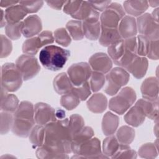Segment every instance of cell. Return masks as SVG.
Returning <instances> with one entry per match:
<instances>
[{
	"label": "cell",
	"mask_w": 159,
	"mask_h": 159,
	"mask_svg": "<svg viewBox=\"0 0 159 159\" xmlns=\"http://www.w3.org/2000/svg\"><path fill=\"white\" fill-rule=\"evenodd\" d=\"M72 135L68 128V119H57L45 125V137L42 145L60 155L71 153Z\"/></svg>",
	"instance_id": "6da1fadb"
},
{
	"label": "cell",
	"mask_w": 159,
	"mask_h": 159,
	"mask_svg": "<svg viewBox=\"0 0 159 159\" xmlns=\"http://www.w3.org/2000/svg\"><path fill=\"white\" fill-rule=\"evenodd\" d=\"M70 56V52L56 45H48L41 50L39 60L45 68L58 71L63 68Z\"/></svg>",
	"instance_id": "7a4b0ae2"
},
{
	"label": "cell",
	"mask_w": 159,
	"mask_h": 159,
	"mask_svg": "<svg viewBox=\"0 0 159 159\" xmlns=\"http://www.w3.org/2000/svg\"><path fill=\"white\" fill-rule=\"evenodd\" d=\"M136 93L131 87H125L109 102V108L112 111L122 115L124 114L136 100Z\"/></svg>",
	"instance_id": "3957f363"
},
{
	"label": "cell",
	"mask_w": 159,
	"mask_h": 159,
	"mask_svg": "<svg viewBox=\"0 0 159 159\" xmlns=\"http://www.w3.org/2000/svg\"><path fill=\"white\" fill-rule=\"evenodd\" d=\"M22 76L12 63H4L1 67V86L8 92H14L22 84Z\"/></svg>",
	"instance_id": "277c9868"
},
{
	"label": "cell",
	"mask_w": 159,
	"mask_h": 159,
	"mask_svg": "<svg viewBox=\"0 0 159 159\" xmlns=\"http://www.w3.org/2000/svg\"><path fill=\"white\" fill-rule=\"evenodd\" d=\"M130 75L124 68L122 67L112 68L106 76L105 93L109 96L116 94L122 86L127 84Z\"/></svg>",
	"instance_id": "5b68a950"
},
{
	"label": "cell",
	"mask_w": 159,
	"mask_h": 159,
	"mask_svg": "<svg viewBox=\"0 0 159 159\" xmlns=\"http://www.w3.org/2000/svg\"><path fill=\"white\" fill-rule=\"evenodd\" d=\"M125 16L122 6L117 2H111L100 16L101 27L117 29L120 20Z\"/></svg>",
	"instance_id": "8992f818"
},
{
	"label": "cell",
	"mask_w": 159,
	"mask_h": 159,
	"mask_svg": "<svg viewBox=\"0 0 159 159\" xmlns=\"http://www.w3.org/2000/svg\"><path fill=\"white\" fill-rule=\"evenodd\" d=\"M16 65L24 81L34 78L40 70V66L38 60L33 55L26 54L20 55L16 60Z\"/></svg>",
	"instance_id": "52a82bcc"
},
{
	"label": "cell",
	"mask_w": 159,
	"mask_h": 159,
	"mask_svg": "<svg viewBox=\"0 0 159 159\" xmlns=\"http://www.w3.org/2000/svg\"><path fill=\"white\" fill-rule=\"evenodd\" d=\"M137 31L150 40H158L159 26L152 15L149 13H145L138 17L137 20Z\"/></svg>",
	"instance_id": "ba28073f"
},
{
	"label": "cell",
	"mask_w": 159,
	"mask_h": 159,
	"mask_svg": "<svg viewBox=\"0 0 159 159\" xmlns=\"http://www.w3.org/2000/svg\"><path fill=\"white\" fill-rule=\"evenodd\" d=\"M68 76L74 86H79L88 81L92 74L90 65L86 62L71 65L67 71Z\"/></svg>",
	"instance_id": "9c48e42d"
},
{
	"label": "cell",
	"mask_w": 159,
	"mask_h": 159,
	"mask_svg": "<svg viewBox=\"0 0 159 159\" xmlns=\"http://www.w3.org/2000/svg\"><path fill=\"white\" fill-rule=\"evenodd\" d=\"M72 158H108L102 155L101 148L100 140L96 137H92L83 143L76 154Z\"/></svg>",
	"instance_id": "30bf717a"
},
{
	"label": "cell",
	"mask_w": 159,
	"mask_h": 159,
	"mask_svg": "<svg viewBox=\"0 0 159 159\" xmlns=\"http://www.w3.org/2000/svg\"><path fill=\"white\" fill-rule=\"evenodd\" d=\"M34 119L38 125L44 126L57 119L56 111L48 104L38 102L34 106Z\"/></svg>",
	"instance_id": "8fae6325"
},
{
	"label": "cell",
	"mask_w": 159,
	"mask_h": 159,
	"mask_svg": "<svg viewBox=\"0 0 159 159\" xmlns=\"http://www.w3.org/2000/svg\"><path fill=\"white\" fill-rule=\"evenodd\" d=\"M89 65L94 71L107 73L111 70L112 62L111 58L104 53L99 52L93 55L89 59Z\"/></svg>",
	"instance_id": "7c38bea8"
},
{
	"label": "cell",
	"mask_w": 159,
	"mask_h": 159,
	"mask_svg": "<svg viewBox=\"0 0 159 159\" xmlns=\"http://www.w3.org/2000/svg\"><path fill=\"white\" fill-rule=\"evenodd\" d=\"M42 29V21L37 15L29 16L22 21V34L26 38H31L39 34Z\"/></svg>",
	"instance_id": "4fadbf2b"
},
{
	"label": "cell",
	"mask_w": 159,
	"mask_h": 159,
	"mask_svg": "<svg viewBox=\"0 0 159 159\" xmlns=\"http://www.w3.org/2000/svg\"><path fill=\"white\" fill-rule=\"evenodd\" d=\"M117 29L122 39L135 37L137 34L135 19L130 16H125L120 20Z\"/></svg>",
	"instance_id": "5bb4252c"
},
{
	"label": "cell",
	"mask_w": 159,
	"mask_h": 159,
	"mask_svg": "<svg viewBox=\"0 0 159 159\" xmlns=\"http://www.w3.org/2000/svg\"><path fill=\"white\" fill-rule=\"evenodd\" d=\"M71 17L88 22H96L99 21V13L91 6L88 1H82L78 11Z\"/></svg>",
	"instance_id": "9a60e30c"
},
{
	"label": "cell",
	"mask_w": 159,
	"mask_h": 159,
	"mask_svg": "<svg viewBox=\"0 0 159 159\" xmlns=\"http://www.w3.org/2000/svg\"><path fill=\"white\" fill-rule=\"evenodd\" d=\"M35 119L14 117L11 130L13 134L20 137H27L35 124Z\"/></svg>",
	"instance_id": "2e32d148"
},
{
	"label": "cell",
	"mask_w": 159,
	"mask_h": 159,
	"mask_svg": "<svg viewBox=\"0 0 159 159\" xmlns=\"http://www.w3.org/2000/svg\"><path fill=\"white\" fill-rule=\"evenodd\" d=\"M141 93L145 99L154 101L158 96V80L155 77L146 78L141 85Z\"/></svg>",
	"instance_id": "e0dca14e"
},
{
	"label": "cell",
	"mask_w": 159,
	"mask_h": 159,
	"mask_svg": "<svg viewBox=\"0 0 159 159\" xmlns=\"http://www.w3.org/2000/svg\"><path fill=\"white\" fill-rule=\"evenodd\" d=\"M148 60L144 57L137 55L132 62L125 68L137 79L142 78L146 74L148 69Z\"/></svg>",
	"instance_id": "ac0fdd59"
},
{
	"label": "cell",
	"mask_w": 159,
	"mask_h": 159,
	"mask_svg": "<svg viewBox=\"0 0 159 159\" xmlns=\"http://www.w3.org/2000/svg\"><path fill=\"white\" fill-rule=\"evenodd\" d=\"M143 111L145 117L154 120L158 119V99L150 101L145 99H140L135 103Z\"/></svg>",
	"instance_id": "d6986e66"
},
{
	"label": "cell",
	"mask_w": 159,
	"mask_h": 159,
	"mask_svg": "<svg viewBox=\"0 0 159 159\" xmlns=\"http://www.w3.org/2000/svg\"><path fill=\"white\" fill-rule=\"evenodd\" d=\"M94 135V131L91 127H84L80 132L73 136L71 142V151L76 154L80 146Z\"/></svg>",
	"instance_id": "ffe728a7"
},
{
	"label": "cell",
	"mask_w": 159,
	"mask_h": 159,
	"mask_svg": "<svg viewBox=\"0 0 159 159\" xmlns=\"http://www.w3.org/2000/svg\"><path fill=\"white\" fill-rule=\"evenodd\" d=\"M88 109L93 113H102L107 107V98L102 93H96L93 94L87 101Z\"/></svg>",
	"instance_id": "44dd1931"
},
{
	"label": "cell",
	"mask_w": 159,
	"mask_h": 159,
	"mask_svg": "<svg viewBox=\"0 0 159 159\" xmlns=\"http://www.w3.org/2000/svg\"><path fill=\"white\" fill-rule=\"evenodd\" d=\"M124 119L127 124L137 127L142 125L145 121V116L142 109L135 104L125 114Z\"/></svg>",
	"instance_id": "7402d4cb"
},
{
	"label": "cell",
	"mask_w": 159,
	"mask_h": 159,
	"mask_svg": "<svg viewBox=\"0 0 159 159\" xmlns=\"http://www.w3.org/2000/svg\"><path fill=\"white\" fill-rule=\"evenodd\" d=\"M119 124V119L117 116L111 112H106L102 120V130L105 135H113L117 129Z\"/></svg>",
	"instance_id": "603a6c76"
},
{
	"label": "cell",
	"mask_w": 159,
	"mask_h": 159,
	"mask_svg": "<svg viewBox=\"0 0 159 159\" xmlns=\"http://www.w3.org/2000/svg\"><path fill=\"white\" fill-rule=\"evenodd\" d=\"M53 86L55 91L58 94H65L70 92L74 86L65 73H61L55 76L53 81Z\"/></svg>",
	"instance_id": "cb8c5ba5"
},
{
	"label": "cell",
	"mask_w": 159,
	"mask_h": 159,
	"mask_svg": "<svg viewBox=\"0 0 159 159\" xmlns=\"http://www.w3.org/2000/svg\"><path fill=\"white\" fill-rule=\"evenodd\" d=\"M123 4L124 11L136 17L142 15L149 6L147 1H125Z\"/></svg>",
	"instance_id": "d4e9b609"
},
{
	"label": "cell",
	"mask_w": 159,
	"mask_h": 159,
	"mask_svg": "<svg viewBox=\"0 0 159 159\" xmlns=\"http://www.w3.org/2000/svg\"><path fill=\"white\" fill-rule=\"evenodd\" d=\"M4 14L7 23L16 24L21 22L27 13L20 4H16L7 7Z\"/></svg>",
	"instance_id": "484cf974"
},
{
	"label": "cell",
	"mask_w": 159,
	"mask_h": 159,
	"mask_svg": "<svg viewBox=\"0 0 159 159\" xmlns=\"http://www.w3.org/2000/svg\"><path fill=\"white\" fill-rule=\"evenodd\" d=\"M120 39H122V38L119 35L118 29L101 27L99 42L101 45L104 47H109Z\"/></svg>",
	"instance_id": "4316f807"
},
{
	"label": "cell",
	"mask_w": 159,
	"mask_h": 159,
	"mask_svg": "<svg viewBox=\"0 0 159 159\" xmlns=\"http://www.w3.org/2000/svg\"><path fill=\"white\" fill-rule=\"evenodd\" d=\"M135 130L127 125L120 127L116 132V138L120 144L129 145L135 139Z\"/></svg>",
	"instance_id": "83f0119b"
},
{
	"label": "cell",
	"mask_w": 159,
	"mask_h": 159,
	"mask_svg": "<svg viewBox=\"0 0 159 159\" xmlns=\"http://www.w3.org/2000/svg\"><path fill=\"white\" fill-rule=\"evenodd\" d=\"M84 35L89 40H96L99 38L101 34V24L99 20L96 22H83Z\"/></svg>",
	"instance_id": "f1b7e54d"
},
{
	"label": "cell",
	"mask_w": 159,
	"mask_h": 159,
	"mask_svg": "<svg viewBox=\"0 0 159 159\" xmlns=\"http://www.w3.org/2000/svg\"><path fill=\"white\" fill-rule=\"evenodd\" d=\"M14 117L34 119V107L32 102L23 101L19 104L14 114Z\"/></svg>",
	"instance_id": "f546056e"
},
{
	"label": "cell",
	"mask_w": 159,
	"mask_h": 159,
	"mask_svg": "<svg viewBox=\"0 0 159 159\" xmlns=\"http://www.w3.org/2000/svg\"><path fill=\"white\" fill-rule=\"evenodd\" d=\"M120 143L114 135H109L106 137L102 143V151L104 155L107 157H112L119 150Z\"/></svg>",
	"instance_id": "4dcf8cb0"
},
{
	"label": "cell",
	"mask_w": 159,
	"mask_h": 159,
	"mask_svg": "<svg viewBox=\"0 0 159 159\" xmlns=\"http://www.w3.org/2000/svg\"><path fill=\"white\" fill-rule=\"evenodd\" d=\"M66 28L75 40H82L84 37L83 22L81 20H71L66 24Z\"/></svg>",
	"instance_id": "1f68e13d"
},
{
	"label": "cell",
	"mask_w": 159,
	"mask_h": 159,
	"mask_svg": "<svg viewBox=\"0 0 159 159\" xmlns=\"http://www.w3.org/2000/svg\"><path fill=\"white\" fill-rule=\"evenodd\" d=\"M19 106V99L13 94H7L1 99V110L8 112H14Z\"/></svg>",
	"instance_id": "d6a6232c"
},
{
	"label": "cell",
	"mask_w": 159,
	"mask_h": 159,
	"mask_svg": "<svg viewBox=\"0 0 159 159\" xmlns=\"http://www.w3.org/2000/svg\"><path fill=\"white\" fill-rule=\"evenodd\" d=\"M29 136V141L34 147H41L44 142L45 127L40 125L34 126Z\"/></svg>",
	"instance_id": "836d02e7"
},
{
	"label": "cell",
	"mask_w": 159,
	"mask_h": 159,
	"mask_svg": "<svg viewBox=\"0 0 159 159\" xmlns=\"http://www.w3.org/2000/svg\"><path fill=\"white\" fill-rule=\"evenodd\" d=\"M41 47H42V46L39 37L37 36L26 40L22 45V50L26 55H34L38 52Z\"/></svg>",
	"instance_id": "e575fe53"
},
{
	"label": "cell",
	"mask_w": 159,
	"mask_h": 159,
	"mask_svg": "<svg viewBox=\"0 0 159 159\" xmlns=\"http://www.w3.org/2000/svg\"><path fill=\"white\" fill-rule=\"evenodd\" d=\"M107 52L111 59H112L114 63L117 61L122 57L124 52L123 39H120L109 46Z\"/></svg>",
	"instance_id": "d590c367"
},
{
	"label": "cell",
	"mask_w": 159,
	"mask_h": 159,
	"mask_svg": "<svg viewBox=\"0 0 159 159\" xmlns=\"http://www.w3.org/2000/svg\"><path fill=\"white\" fill-rule=\"evenodd\" d=\"M80 102V99L72 92L63 94L60 99L61 105L68 111L76 108Z\"/></svg>",
	"instance_id": "8d00e7d4"
},
{
	"label": "cell",
	"mask_w": 159,
	"mask_h": 159,
	"mask_svg": "<svg viewBox=\"0 0 159 159\" xmlns=\"http://www.w3.org/2000/svg\"><path fill=\"white\" fill-rule=\"evenodd\" d=\"M84 127V121L82 116L78 114L71 115L68 119V128L73 136Z\"/></svg>",
	"instance_id": "74e56055"
},
{
	"label": "cell",
	"mask_w": 159,
	"mask_h": 159,
	"mask_svg": "<svg viewBox=\"0 0 159 159\" xmlns=\"http://www.w3.org/2000/svg\"><path fill=\"white\" fill-rule=\"evenodd\" d=\"M138 153L141 158H153L158 156V147L155 143H146L140 146Z\"/></svg>",
	"instance_id": "f35d334b"
},
{
	"label": "cell",
	"mask_w": 159,
	"mask_h": 159,
	"mask_svg": "<svg viewBox=\"0 0 159 159\" xmlns=\"http://www.w3.org/2000/svg\"><path fill=\"white\" fill-rule=\"evenodd\" d=\"M90 79V88L92 91L97 92L104 86L106 82V77L102 73L98 71L92 72Z\"/></svg>",
	"instance_id": "ab89813d"
},
{
	"label": "cell",
	"mask_w": 159,
	"mask_h": 159,
	"mask_svg": "<svg viewBox=\"0 0 159 159\" xmlns=\"http://www.w3.org/2000/svg\"><path fill=\"white\" fill-rule=\"evenodd\" d=\"M54 39L55 42L63 47H68L71 42V39L65 28H59L54 31Z\"/></svg>",
	"instance_id": "60d3db41"
},
{
	"label": "cell",
	"mask_w": 159,
	"mask_h": 159,
	"mask_svg": "<svg viewBox=\"0 0 159 159\" xmlns=\"http://www.w3.org/2000/svg\"><path fill=\"white\" fill-rule=\"evenodd\" d=\"M1 134H6L12 128L14 116L11 112L1 111Z\"/></svg>",
	"instance_id": "b9f144b4"
},
{
	"label": "cell",
	"mask_w": 159,
	"mask_h": 159,
	"mask_svg": "<svg viewBox=\"0 0 159 159\" xmlns=\"http://www.w3.org/2000/svg\"><path fill=\"white\" fill-rule=\"evenodd\" d=\"M22 21L16 24L7 23L5 27V31L7 36L12 40L19 39L22 35L21 32Z\"/></svg>",
	"instance_id": "7bdbcfd3"
},
{
	"label": "cell",
	"mask_w": 159,
	"mask_h": 159,
	"mask_svg": "<svg viewBox=\"0 0 159 159\" xmlns=\"http://www.w3.org/2000/svg\"><path fill=\"white\" fill-rule=\"evenodd\" d=\"M81 101H85L91 95V88L88 81L79 86H73L71 91Z\"/></svg>",
	"instance_id": "ee69618b"
},
{
	"label": "cell",
	"mask_w": 159,
	"mask_h": 159,
	"mask_svg": "<svg viewBox=\"0 0 159 159\" xmlns=\"http://www.w3.org/2000/svg\"><path fill=\"white\" fill-rule=\"evenodd\" d=\"M112 158H136L137 153L135 150L130 149L127 145L120 144V147L117 152L114 155Z\"/></svg>",
	"instance_id": "f6af8a7d"
},
{
	"label": "cell",
	"mask_w": 159,
	"mask_h": 159,
	"mask_svg": "<svg viewBox=\"0 0 159 159\" xmlns=\"http://www.w3.org/2000/svg\"><path fill=\"white\" fill-rule=\"evenodd\" d=\"M137 55L140 57L146 56L148 53L150 40L142 35H139L137 37Z\"/></svg>",
	"instance_id": "bcb514c9"
},
{
	"label": "cell",
	"mask_w": 159,
	"mask_h": 159,
	"mask_svg": "<svg viewBox=\"0 0 159 159\" xmlns=\"http://www.w3.org/2000/svg\"><path fill=\"white\" fill-rule=\"evenodd\" d=\"M19 4L24 8L25 12L28 13H35L39 11L42 7L43 4V1H19Z\"/></svg>",
	"instance_id": "7dc6e473"
},
{
	"label": "cell",
	"mask_w": 159,
	"mask_h": 159,
	"mask_svg": "<svg viewBox=\"0 0 159 159\" xmlns=\"http://www.w3.org/2000/svg\"><path fill=\"white\" fill-rule=\"evenodd\" d=\"M36 156L38 158L45 159V158H68L67 157L56 154L48 149L45 148L43 146L39 147L36 150Z\"/></svg>",
	"instance_id": "c3c4849f"
},
{
	"label": "cell",
	"mask_w": 159,
	"mask_h": 159,
	"mask_svg": "<svg viewBox=\"0 0 159 159\" xmlns=\"http://www.w3.org/2000/svg\"><path fill=\"white\" fill-rule=\"evenodd\" d=\"M1 58H5L9 56L12 50V45L11 41L6 36L1 35Z\"/></svg>",
	"instance_id": "681fc988"
},
{
	"label": "cell",
	"mask_w": 159,
	"mask_h": 159,
	"mask_svg": "<svg viewBox=\"0 0 159 159\" xmlns=\"http://www.w3.org/2000/svg\"><path fill=\"white\" fill-rule=\"evenodd\" d=\"M82 1H68L63 6V12L72 16L79 9Z\"/></svg>",
	"instance_id": "f907efd6"
},
{
	"label": "cell",
	"mask_w": 159,
	"mask_h": 159,
	"mask_svg": "<svg viewBox=\"0 0 159 159\" xmlns=\"http://www.w3.org/2000/svg\"><path fill=\"white\" fill-rule=\"evenodd\" d=\"M158 40H153L150 41L148 53L147 56L152 60H157L158 59Z\"/></svg>",
	"instance_id": "816d5d0a"
},
{
	"label": "cell",
	"mask_w": 159,
	"mask_h": 159,
	"mask_svg": "<svg viewBox=\"0 0 159 159\" xmlns=\"http://www.w3.org/2000/svg\"><path fill=\"white\" fill-rule=\"evenodd\" d=\"M38 37L40 40L42 46H44L45 45L51 44L54 42V36L51 31L45 30L41 32Z\"/></svg>",
	"instance_id": "f5cc1de1"
},
{
	"label": "cell",
	"mask_w": 159,
	"mask_h": 159,
	"mask_svg": "<svg viewBox=\"0 0 159 159\" xmlns=\"http://www.w3.org/2000/svg\"><path fill=\"white\" fill-rule=\"evenodd\" d=\"M91 6L97 11L103 12L105 11L107 7L111 4V1H88Z\"/></svg>",
	"instance_id": "db71d44e"
},
{
	"label": "cell",
	"mask_w": 159,
	"mask_h": 159,
	"mask_svg": "<svg viewBox=\"0 0 159 159\" xmlns=\"http://www.w3.org/2000/svg\"><path fill=\"white\" fill-rule=\"evenodd\" d=\"M47 4L48 6L50 7L57 9V10H60L61 7L64 6L66 1H46Z\"/></svg>",
	"instance_id": "11a10c76"
},
{
	"label": "cell",
	"mask_w": 159,
	"mask_h": 159,
	"mask_svg": "<svg viewBox=\"0 0 159 159\" xmlns=\"http://www.w3.org/2000/svg\"><path fill=\"white\" fill-rule=\"evenodd\" d=\"M18 1H4V0H1L0 2V6L2 7H11L12 6L14 5H16V4H17Z\"/></svg>",
	"instance_id": "9f6ffc18"
},
{
	"label": "cell",
	"mask_w": 159,
	"mask_h": 159,
	"mask_svg": "<svg viewBox=\"0 0 159 159\" xmlns=\"http://www.w3.org/2000/svg\"><path fill=\"white\" fill-rule=\"evenodd\" d=\"M1 10V27H2L5 25H6V20L5 18V14H4V11L2 9Z\"/></svg>",
	"instance_id": "6f0895ef"
},
{
	"label": "cell",
	"mask_w": 159,
	"mask_h": 159,
	"mask_svg": "<svg viewBox=\"0 0 159 159\" xmlns=\"http://www.w3.org/2000/svg\"><path fill=\"white\" fill-rule=\"evenodd\" d=\"M151 15H152V17L153 18V19H154L158 23V8L155 9L153 11L152 14H151Z\"/></svg>",
	"instance_id": "680465c9"
},
{
	"label": "cell",
	"mask_w": 159,
	"mask_h": 159,
	"mask_svg": "<svg viewBox=\"0 0 159 159\" xmlns=\"http://www.w3.org/2000/svg\"><path fill=\"white\" fill-rule=\"evenodd\" d=\"M148 6L150 5L151 7H156L158 6L159 4V0H157V1H148Z\"/></svg>",
	"instance_id": "91938a15"
},
{
	"label": "cell",
	"mask_w": 159,
	"mask_h": 159,
	"mask_svg": "<svg viewBox=\"0 0 159 159\" xmlns=\"http://www.w3.org/2000/svg\"><path fill=\"white\" fill-rule=\"evenodd\" d=\"M156 125H155V127H154V129L155 130V134L156 135V136L157 137V135H158V120H157L156 121Z\"/></svg>",
	"instance_id": "94428289"
}]
</instances>
